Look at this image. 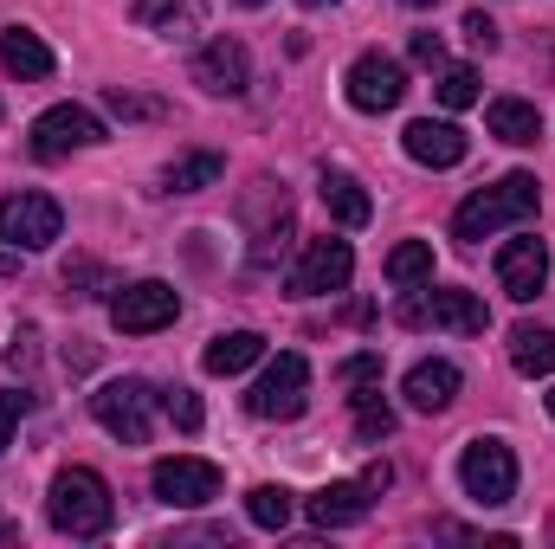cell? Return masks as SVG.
Returning a JSON list of instances; mask_svg holds the SVG:
<instances>
[{"label":"cell","mask_w":555,"mask_h":549,"mask_svg":"<svg viewBox=\"0 0 555 549\" xmlns=\"http://www.w3.org/2000/svg\"><path fill=\"white\" fill-rule=\"evenodd\" d=\"M537 201H543L537 175L517 168V175L478 188L472 201H459V214H452V240L478 246V240H491V233H504V227H524V220H537Z\"/></svg>","instance_id":"1"},{"label":"cell","mask_w":555,"mask_h":549,"mask_svg":"<svg viewBox=\"0 0 555 549\" xmlns=\"http://www.w3.org/2000/svg\"><path fill=\"white\" fill-rule=\"evenodd\" d=\"M46 518H52V531H59V537L91 544V537H104V531H111L117 498H111V485H104L91 465H65V472L52 478V491H46Z\"/></svg>","instance_id":"2"},{"label":"cell","mask_w":555,"mask_h":549,"mask_svg":"<svg viewBox=\"0 0 555 549\" xmlns=\"http://www.w3.org/2000/svg\"><path fill=\"white\" fill-rule=\"evenodd\" d=\"M459 485H465V498L485 505V511L511 505V498H517V452H511L504 439H472V446L459 452Z\"/></svg>","instance_id":"3"},{"label":"cell","mask_w":555,"mask_h":549,"mask_svg":"<svg viewBox=\"0 0 555 549\" xmlns=\"http://www.w3.org/2000/svg\"><path fill=\"white\" fill-rule=\"evenodd\" d=\"M91 413H98V426H104L111 439H124V446H149V433H155V388L137 382V375L104 382V388L91 395Z\"/></svg>","instance_id":"4"},{"label":"cell","mask_w":555,"mask_h":549,"mask_svg":"<svg viewBox=\"0 0 555 549\" xmlns=\"http://www.w3.org/2000/svg\"><path fill=\"white\" fill-rule=\"evenodd\" d=\"M388 465H369L362 478H336V485H323L304 511H310V524L317 531H349V524H362L369 518V505H375V491H388Z\"/></svg>","instance_id":"5"},{"label":"cell","mask_w":555,"mask_h":549,"mask_svg":"<svg viewBox=\"0 0 555 549\" xmlns=\"http://www.w3.org/2000/svg\"><path fill=\"white\" fill-rule=\"evenodd\" d=\"M65 233V207L52 201V194H7L0 201V240L7 246H20V253H46L52 240Z\"/></svg>","instance_id":"6"},{"label":"cell","mask_w":555,"mask_h":549,"mask_svg":"<svg viewBox=\"0 0 555 549\" xmlns=\"http://www.w3.org/2000/svg\"><path fill=\"white\" fill-rule=\"evenodd\" d=\"M181 317V291L162 284V278H137V284H117L111 297V323L124 336H149V330H168Z\"/></svg>","instance_id":"7"},{"label":"cell","mask_w":555,"mask_h":549,"mask_svg":"<svg viewBox=\"0 0 555 549\" xmlns=\"http://www.w3.org/2000/svg\"><path fill=\"white\" fill-rule=\"evenodd\" d=\"M304 395H310V362L297 349H284L278 362H266V375L253 382L246 408H253V420H297L304 413Z\"/></svg>","instance_id":"8"},{"label":"cell","mask_w":555,"mask_h":549,"mask_svg":"<svg viewBox=\"0 0 555 549\" xmlns=\"http://www.w3.org/2000/svg\"><path fill=\"white\" fill-rule=\"evenodd\" d=\"M149 485H155L162 505H175V511H201L207 498H220V465H214V459H194V452H175V459H155Z\"/></svg>","instance_id":"9"},{"label":"cell","mask_w":555,"mask_h":549,"mask_svg":"<svg viewBox=\"0 0 555 549\" xmlns=\"http://www.w3.org/2000/svg\"><path fill=\"white\" fill-rule=\"evenodd\" d=\"M343 91H349L356 111L382 117V111H395V104L408 98V65L388 59V52H362V59L349 65V78H343Z\"/></svg>","instance_id":"10"},{"label":"cell","mask_w":555,"mask_h":549,"mask_svg":"<svg viewBox=\"0 0 555 549\" xmlns=\"http://www.w3.org/2000/svg\"><path fill=\"white\" fill-rule=\"evenodd\" d=\"M104 142V117L85 111V104H52L39 124H33V155L39 162H59L72 149H98Z\"/></svg>","instance_id":"11"},{"label":"cell","mask_w":555,"mask_h":549,"mask_svg":"<svg viewBox=\"0 0 555 549\" xmlns=\"http://www.w3.org/2000/svg\"><path fill=\"white\" fill-rule=\"evenodd\" d=\"M349 278H356L349 240H310L304 259L291 266V291L297 297H330V291H349Z\"/></svg>","instance_id":"12"},{"label":"cell","mask_w":555,"mask_h":549,"mask_svg":"<svg viewBox=\"0 0 555 549\" xmlns=\"http://www.w3.org/2000/svg\"><path fill=\"white\" fill-rule=\"evenodd\" d=\"M194 85L207 91V98H240L246 85H253V52L240 46V39H207L201 52H194Z\"/></svg>","instance_id":"13"},{"label":"cell","mask_w":555,"mask_h":549,"mask_svg":"<svg viewBox=\"0 0 555 549\" xmlns=\"http://www.w3.org/2000/svg\"><path fill=\"white\" fill-rule=\"evenodd\" d=\"M401 323H433V330H452V336H485L491 310L472 291H433L426 304H401Z\"/></svg>","instance_id":"14"},{"label":"cell","mask_w":555,"mask_h":549,"mask_svg":"<svg viewBox=\"0 0 555 549\" xmlns=\"http://www.w3.org/2000/svg\"><path fill=\"white\" fill-rule=\"evenodd\" d=\"M401 142H408V155H414L420 168H459L472 155V137L459 124H446V117H414L401 130Z\"/></svg>","instance_id":"15"},{"label":"cell","mask_w":555,"mask_h":549,"mask_svg":"<svg viewBox=\"0 0 555 549\" xmlns=\"http://www.w3.org/2000/svg\"><path fill=\"white\" fill-rule=\"evenodd\" d=\"M498 284H504V297L530 304V297L550 284V246H543V240H511V246L498 253Z\"/></svg>","instance_id":"16"},{"label":"cell","mask_w":555,"mask_h":549,"mask_svg":"<svg viewBox=\"0 0 555 549\" xmlns=\"http://www.w3.org/2000/svg\"><path fill=\"white\" fill-rule=\"evenodd\" d=\"M259 194H266V214H259V201H246V227H253V259L272 266L291 240V194L278 181H259Z\"/></svg>","instance_id":"17"},{"label":"cell","mask_w":555,"mask_h":549,"mask_svg":"<svg viewBox=\"0 0 555 549\" xmlns=\"http://www.w3.org/2000/svg\"><path fill=\"white\" fill-rule=\"evenodd\" d=\"M459 388H465V375H459V362H446V356H433V362H414L408 369V408L414 413H446L459 401Z\"/></svg>","instance_id":"18"},{"label":"cell","mask_w":555,"mask_h":549,"mask_svg":"<svg viewBox=\"0 0 555 549\" xmlns=\"http://www.w3.org/2000/svg\"><path fill=\"white\" fill-rule=\"evenodd\" d=\"M317 194H323V207H330V220H336V227H369V214H375L369 188H362L349 168H323Z\"/></svg>","instance_id":"19"},{"label":"cell","mask_w":555,"mask_h":549,"mask_svg":"<svg viewBox=\"0 0 555 549\" xmlns=\"http://www.w3.org/2000/svg\"><path fill=\"white\" fill-rule=\"evenodd\" d=\"M253 362H266V336H259V330H227V336H214L207 356H201L207 375H246Z\"/></svg>","instance_id":"20"},{"label":"cell","mask_w":555,"mask_h":549,"mask_svg":"<svg viewBox=\"0 0 555 549\" xmlns=\"http://www.w3.org/2000/svg\"><path fill=\"white\" fill-rule=\"evenodd\" d=\"M485 124H491V137L511 142V149H530V142L543 137V111H537V104H524V98H491Z\"/></svg>","instance_id":"21"},{"label":"cell","mask_w":555,"mask_h":549,"mask_svg":"<svg viewBox=\"0 0 555 549\" xmlns=\"http://www.w3.org/2000/svg\"><path fill=\"white\" fill-rule=\"evenodd\" d=\"M137 20L149 33H162V39H194L207 7L201 0H137Z\"/></svg>","instance_id":"22"},{"label":"cell","mask_w":555,"mask_h":549,"mask_svg":"<svg viewBox=\"0 0 555 549\" xmlns=\"http://www.w3.org/2000/svg\"><path fill=\"white\" fill-rule=\"evenodd\" d=\"M0 65L13 78H52V46L39 33H26V26H7L0 33Z\"/></svg>","instance_id":"23"},{"label":"cell","mask_w":555,"mask_h":549,"mask_svg":"<svg viewBox=\"0 0 555 549\" xmlns=\"http://www.w3.org/2000/svg\"><path fill=\"white\" fill-rule=\"evenodd\" d=\"M511 369L517 375H555V330L550 323H517L511 330Z\"/></svg>","instance_id":"24"},{"label":"cell","mask_w":555,"mask_h":549,"mask_svg":"<svg viewBox=\"0 0 555 549\" xmlns=\"http://www.w3.org/2000/svg\"><path fill=\"white\" fill-rule=\"evenodd\" d=\"M220 155L214 149H194V155H181V162H168V175H162V188L168 194H201V188H214L220 181Z\"/></svg>","instance_id":"25"},{"label":"cell","mask_w":555,"mask_h":549,"mask_svg":"<svg viewBox=\"0 0 555 549\" xmlns=\"http://www.w3.org/2000/svg\"><path fill=\"white\" fill-rule=\"evenodd\" d=\"M388 284H401V291L433 284V246H426V240H401V246L388 253Z\"/></svg>","instance_id":"26"},{"label":"cell","mask_w":555,"mask_h":549,"mask_svg":"<svg viewBox=\"0 0 555 549\" xmlns=\"http://www.w3.org/2000/svg\"><path fill=\"white\" fill-rule=\"evenodd\" d=\"M349 401H356V439H362V446H375V439L395 433V408L382 401V382H375V388H356Z\"/></svg>","instance_id":"27"},{"label":"cell","mask_w":555,"mask_h":549,"mask_svg":"<svg viewBox=\"0 0 555 549\" xmlns=\"http://www.w3.org/2000/svg\"><path fill=\"white\" fill-rule=\"evenodd\" d=\"M291 511H297V498H291L284 485H253V491H246V518H253L259 531H284Z\"/></svg>","instance_id":"28"},{"label":"cell","mask_w":555,"mask_h":549,"mask_svg":"<svg viewBox=\"0 0 555 549\" xmlns=\"http://www.w3.org/2000/svg\"><path fill=\"white\" fill-rule=\"evenodd\" d=\"M439 104L446 111H472L478 104V72L472 65H446L439 72Z\"/></svg>","instance_id":"29"},{"label":"cell","mask_w":555,"mask_h":549,"mask_svg":"<svg viewBox=\"0 0 555 549\" xmlns=\"http://www.w3.org/2000/svg\"><path fill=\"white\" fill-rule=\"evenodd\" d=\"M162 408H168V420H175L181 433H194V426L207 420V408H201V395H194V388H168V395H162Z\"/></svg>","instance_id":"30"},{"label":"cell","mask_w":555,"mask_h":549,"mask_svg":"<svg viewBox=\"0 0 555 549\" xmlns=\"http://www.w3.org/2000/svg\"><path fill=\"white\" fill-rule=\"evenodd\" d=\"M65 284H72L78 297H98V291H117V284H111V272H104L98 259H72V266H65Z\"/></svg>","instance_id":"31"},{"label":"cell","mask_w":555,"mask_h":549,"mask_svg":"<svg viewBox=\"0 0 555 549\" xmlns=\"http://www.w3.org/2000/svg\"><path fill=\"white\" fill-rule=\"evenodd\" d=\"M336 375H343V388H375L382 382V356H349Z\"/></svg>","instance_id":"32"},{"label":"cell","mask_w":555,"mask_h":549,"mask_svg":"<svg viewBox=\"0 0 555 549\" xmlns=\"http://www.w3.org/2000/svg\"><path fill=\"white\" fill-rule=\"evenodd\" d=\"M20 413H26V395H13V388H0V452L13 446V426H20Z\"/></svg>","instance_id":"33"},{"label":"cell","mask_w":555,"mask_h":549,"mask_svg":"<svg viewBox=\"0 0 555 549\" xmlns=\"http://www.w3.org/2000/svg\"><path fill=\"white\" fill-rule=\"evenodd\" d=\"M478 52H498V26H491V13H465V26H459Z\"/></svg>","instance_id":"34"},{"label":"cell","mask_w":555,"mask_h":549,"mask_svg":"<svg viewBox=\"0 0 555 549\" xmlns=\"http://www.w3.org/2000/svg\"><path fill=\"white\" fill-rule=\"evenodd\" d=\"M33 343H39L33 330H13V343H7V369H33V356H39Z\"/></svg>","instance_id":"35"},{"label":"cell","mask_w":555,"mask_h":549,"mask_svg":"<svg viewBox=\"0 0 555 549\" xmlns=\"http://www.w3.org/2000/svg\"><path fill=\"white\" fill-rule=\"evenodd\" d=\"M111 111H117V117H162V104H149V98H130V91H111Z\"/></svg>","instance_id":"36"},{"label":"cell","mask_w":555,"mask_h":549,"mask_svg":"<svg viewBox=\"0 0 555 549\" xmlns=\"http://www.w3.org/2000/svg\"><path fill=\"white\" fill-rule=\"evenodd\" d=\"M414 59L420 65H446V39L439 33H414Z\"/></svg>","instance_id":"37"},{"label":"cell","mask_w":555,"mask_h":549,"mask_svg":"<svg viewBox=\"0 0 555 549\" xmlns=\"http://www.w3.org/2000/svg\"><path fill=\"white\" fill-rule=\"evenodd\" d=\"M297 7H330V0H297Z\"/></svg>","instance_id":"38"},{"label":"cell","mask_w":555,"mask_h":549,"mask_svg":"<svg viewBox=\"0 0 555 549\" xmlns=\"http://www.w3.org/2000/svg\"><path fill=\"white\" fill-rule=\"evenodd\" d=\"M408 7H439V0H408Z\"/></svg>","instance_id":"39"},{"label":"cell","mask_w":555,"mask_h":549,"mask_svg":"<svg viewBox=\"0 0 555 549\" xmlns=\"http://www.w3.org/2000/svg\"><path fill=\"white\" fill-rule=\"evenodd\" d=\"M240 7H266V0H240Z\"/></svg>","instance_id":"40"},{"label":"cell","mask_w":555,"mask_h":549,"mask_svg":"<svg viewBox=\"0 0 555 549\" xmlns=\"http://www.w3.org/2000/svg\"><path fill=\"white\" fill-rule=\"evenodd\" d=\"M550 413H555V395H550Z\"/></svg>","instance_id":"41"}]
</instances>
